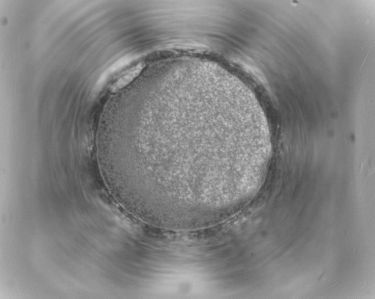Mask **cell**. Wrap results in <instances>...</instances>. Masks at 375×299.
Listing matches in <instances>:
<instances>
[{
    "label": "cell",
    "mask_w": 375,
    "mask_h": 299,
    "mask_svg": "<svg viewBox=\"0 0 375 299\" xmlns=\"http://www.w3.org/2000/svg\"><path fill=\"white\" fill-rule=\"evenodd\" d=\"M143 69V65L140 64L139 65L134 67V68L129 70L126 73L125 75H123L121 78H120L115 84L112 87V91L113 92L118 91L119 89H122L123 87L128 85V84L132 82L134 78L139 75V74L141 72V70Z\"/></svg>",
    "instance_id": "1"
}]
</instances>
